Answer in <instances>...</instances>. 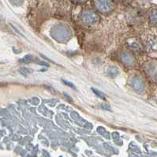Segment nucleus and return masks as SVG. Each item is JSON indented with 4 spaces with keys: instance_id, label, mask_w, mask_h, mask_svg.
I'll return each mask as SVG.
<instances>
[{
    "instance_id": "obj_1",
    "label": "nucleus",
    "mask_w": 157,
    "mask_h": 157,
    "mask_svg": "<svg viewBox=\"0 0 157 157\" xmlns=\"http://www.w3.org/2000/svg\"><path fill=\"white\" fill-rule=\"evenodd\" d=\"M96 2L100 8H108L111 5L110 0H96Z\"/></svg>"
},
{
    "instance_id": "obj_2",
    "label": "nucleus",
    "mask_w": 157,
    "mask_h": 157,
    "mask_svg": "<svg viewBox=\"0 0 157 157\" xmlns=\"http://www.w3.org/2000/svg\"><path fill=\"white\" fill-rule=\"evenodd\" d=\"M63 82H64V83L66 84V85H68V86H70V87L73 88V89H75V86H74V85H73V84L70 83V82H67V81H65V80H63Z\"/></svg>"
},
{
    "instance_id": "obj_3",
    "label": "nucleus",
    "mask_w": 157,
    "mask_h": 157,
    "mask_svg": "<svg viewBox=\"0 0 157 157\" xmlns=\"http://www.w3.org/2000/svg\"><path fill=\"white\" fill-rule=\"evenodd\" d=\"M79 1H83V0H79Z\"/></svg>"
}]
</instances>
